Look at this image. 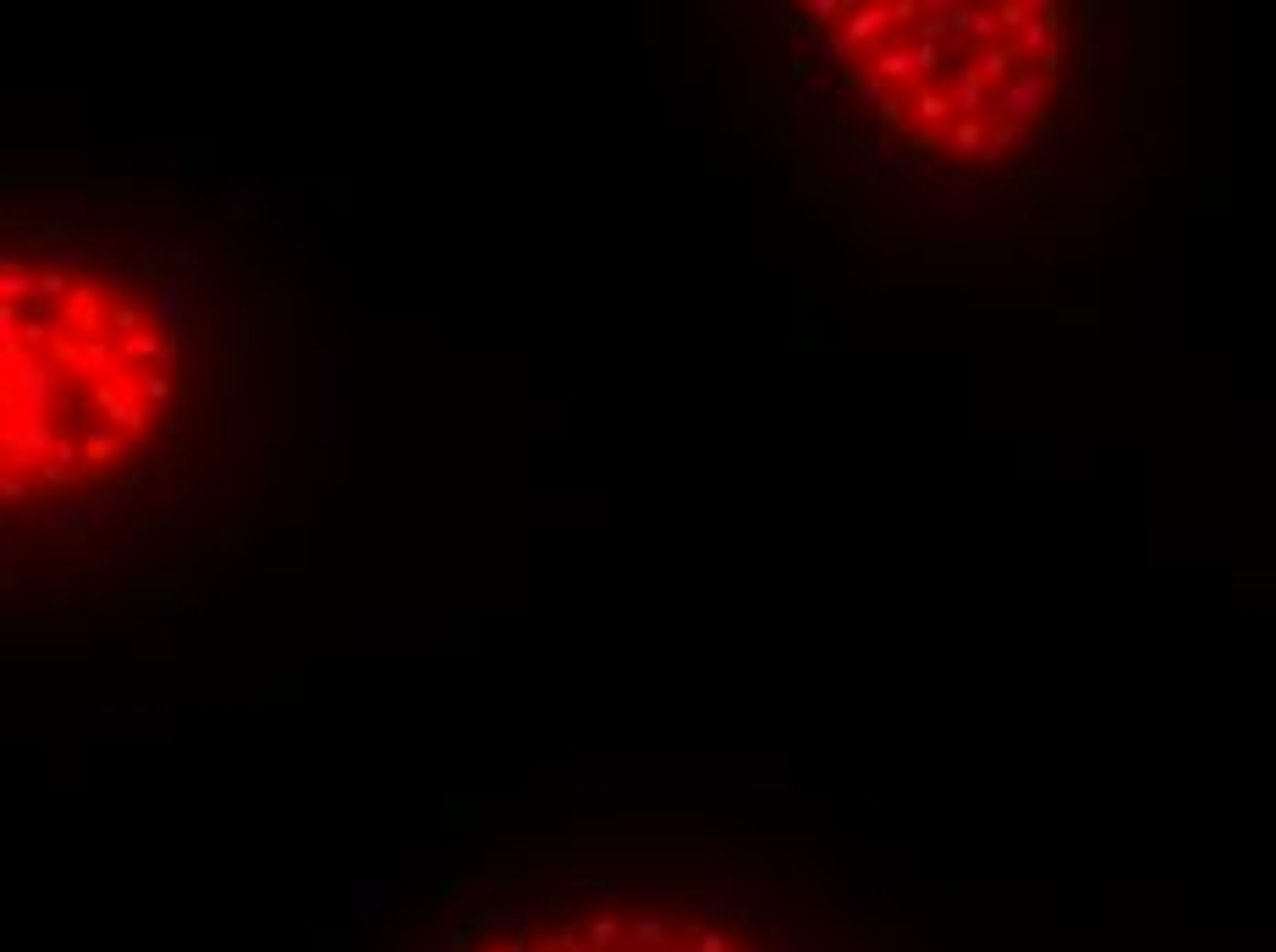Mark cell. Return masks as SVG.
I'll list each match as a JSON object with an SVG mask.
<instances>
[{"label": "cell", "mask_w": 1276, "mask_h": 952, "mask_svg": "<svg viewBox=\"0 0 1276 952\" xmlns=\"http://www.w3.org/2000/svg\"><path fill=\"white\" fill-rule=\"evenodd\" d=\"M6 314V491L105 474L166 419L171 347L127 292L83 270L12 281Z\"/></svg>", "instance_id": "6da1fadb"}]
</instances>
